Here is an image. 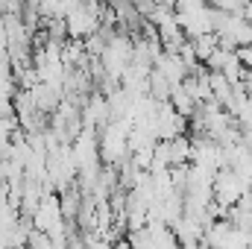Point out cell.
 <instances>
[{
  "mask_svg": "<svg viewBox=\"0 0 252 249\" xmlns=\"http://www.w3.org/2000/svg\"><path fill=\"white\" fill-rule=\"evenodd\" d=\"M247 190V185L229 170V167H223V170H217L214 173V182H211V193H214V202L226 211V208H232L238 199H241V193Z\"/></svg>",
  "mask_w": 252,
  "mask_h": 249,
  "instance_id": "6da1fadb",
  "label": "cell"
},
{
  "mask_svg": "<svg viewBox=\"0 0 252 249\" xmlns=\"http://www.w3.org/2000/svg\"><path fill=\"white\" fill-rule=\"evenodd\" d=\"M153 70H158V73L170 82V88L179 85V82L188 76V67H185V62H182V56H179V53H167V50H161V53L156 56Z\"/></svg>",
  "mask_w": 252,
  "mask_h": 249,
  "instance_id": "7a4b0ae2",
  "label": "cell"
},
{
  "mask_svg": "<svg viewBox=\"0 0 252 249\" xmlns=\"http://www.w3.org/2000/svg\"><path fill=\"white\" fill-rule=\"evenodd\" d=\"M211 9L226 12V15H241L244 12V0H208Z\"/></svg>",
  "mask_w": 252,
  "mask_h": 249,
  "instance_id": "3957f363",
  "label": "cell"
},
{
  "mask_svg": "<svg viewBox=\"0 0 252 249\" xmlns=\"http://www.w3.org/2000/svg\"><path fill=\"white\" fill-rule=\"evenodd\" d=\"M241 18H244L247 24H252V0H244V12H241Z\"/></svg>",
  "mask_w": 252,
  "mask_h": 249,
  "instance_id": "277c9868",
  "label": "cell"
}]
</instances>
